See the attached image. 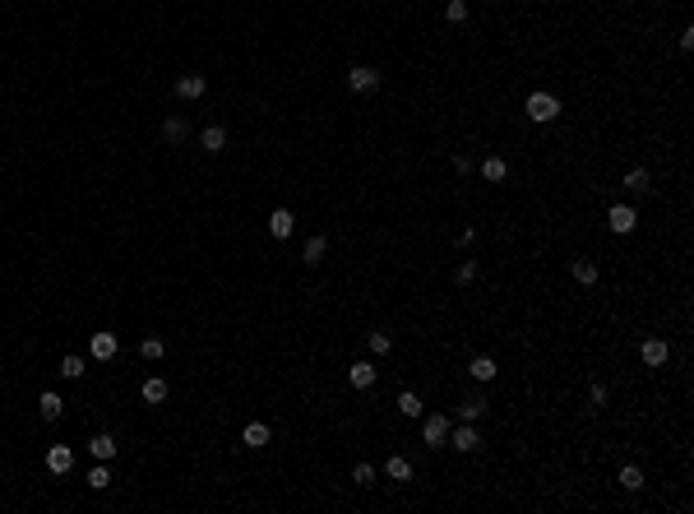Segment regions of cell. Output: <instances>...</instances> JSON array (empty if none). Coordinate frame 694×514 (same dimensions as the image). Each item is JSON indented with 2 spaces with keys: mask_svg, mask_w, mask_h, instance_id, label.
<instances>
[{
  "mask_svg": "<svg viewBox=\"0 0 694 514\" xmlns=\"http://www.w3.org/2000/svg\"><path fill=\"white\" fill-rule=\"evenodd\" d=\"M60 375H65V380H79V375H84V357H79V352L60 357Z\"/></svg>",
  "mask_w": 694,
  "mask_h": 514,
  "instance_id": "obj_26",
  "label": "cell"
},
{
  "mask_svg": "<svg viewBox=\"0 0 694 514\" xmlns=\"http://www.w3.org/2000/svg\"><path fill=\"white\" fill-rule=\"evenodd\" d=\"M454 278H458L463 288H468V283L477 278V259H463V264H458V274H454Z\"/></svg>",
  "mask_w": 694,
  "mask_h": 514,
  "instance_id": "obj_33",
  "label": "cell"
},
{
  "mask_svg": "<svg viewBox=\"0 0 694 514\" xmlns=\"http://www.w3.org/2000/svg\"><path fill=\"white\" fill-rule=\"evenodd\" d=\"M324 255H329V241H324V236H310L306 246H301V264H324Z\"/></svg>",
  "mask_w": 694,
  "mask_h": 514,
  "instance_id": "obj_13",
  "label": "cell"
},
{
  "mask_svg": "<svg viewBox=\"0 0 694 514\" xmlns=\"http://www.w3.org/2000/svg\"><path fill=\"white\" fill-rule=\"evenodd\" d=\"M454 172H473V158H468V153H454Z\"/></svg>",
  "mask_w": 694,
  "mask_h": 514,
  "instance_id": "obj_35",
  "label": "cell"
},
{
  "mask_svg": "<svg viewBox=\"0 0 694 514\" xmlns=\"http://www.w3.org/2000/svg\"><path fill=\"white\" fill-rule=\"evenodd\" d=\"M162 139L167 144H181V139H186V121H181V116H167L162 121Z\"/></svg>",
  "mask_w": 694,
  "mask_h": 514,
  "instance_id": "obj_24",
  "label": "cell"
},
{
  "mask_svg": "<svg viewBox=\"0 0 694 514\" xmlns=\"http://www.w3.org/2000/svg\"><path fill=\"white\" fill-rule=\"evenodd\" d=\"M46 468H51V473H70V468H75V449H70V445H51V449H46Z\"/></svg>",
  "mask_w": 694,
  "mask_h": 514,
  "instance_id": "obj_12",
  "label": "cell"
},
{
  "mask_svg": "<svg viewBox=\"0 0 694 514\" xmlns=\"http://www.w3.org/2000/svg\"><path fill=\"white\" fill-rule=\"evenodd\" d=\"M375 375H380V371H375L371 361H352V366H347V385H352V390H371Z\"/></svg>",
  "mask_w": 694,
  "mask_h": 514,
  "instance_id": "obj_11",
  "label": "cell"
},
{
  "mask_svg": "<svg viewBox=\"0 0 694 514\" xmlns=\"http://www.w3.org/2000/svg\"><path fill=\"white\" fill-rule=\"evenodd\" d=\"M620 487H625V491H639V487H643V473L634 468V463H625V468H620Z\"/></svg>",
  "mask_w": 694,
  "mask_h": 514,
  "instance_id": "obj_27",
  "label": "cell"
},
{
  "mask_svg": "<svg viewBox=\"0 0 694 514\" xmlns=\"http://www.w3.org/2000/svg\"><path fill=\"white\" fill-rule=\"evenodd\" d=\"M444 19H449V23H463V19H468V5H463V0H449V5H444Z\"/></svg>",
  "mask_w": 694,
  "mask_h": 514,
  "instance_id": "obj_30",
  "label": "cell"
},
{
  "mask_svg": "<svg viewBox=\"0 0 694 514\" xmlns=\"http://www.w3.org/2000/svg\"><path fill=\"white\" fill-rule=\"evenodd\" d=\"M269 232H274L278 241H287V236L297 232V218H292V209H274V213H269Z\"/></svg>",
  "mask_w": 694,
  "mask_h": 514,
  "instance_id": "obj_8",
  "label": "cell"
},
{
  "mask_svg": "<svg viewBox=\"0 0 694 514\" xmlns=\"http://www.w3.org/2000/svg\"><path fill=\"white\" fill-rule=\"evenodd\" d=\"M89 487H93V491H107V487H111V473H107V463H102V458H98V468L89 473Z\"/></svg>",
  "mask_w": 694,
  "mask_h": 514,
  "instance_id": "obj_29",
  "label": "cell"
},
{
  "mask_svg": "<svg viewBox=\"0 0 694 514\" xmlns=\"http://www.w3.org/2000/svg\"><path fill=\"white\" fill-rule=\"evenodd\" d=\"M421 440H426L430 449H440L444 440H449V417H444V413H430L426 422H421Z\"/></svg>",
  "mask_w": 694,
  "mask_h": 514,
  "instance_id": "obj_2",
  "label": "cell"
},
{
  "mask_svg": "<svg viewBox=\"0 0 694 514\" xmlns=\"http://www.w3.org/2000/svg\"><path fill=\"white\" fill-rule=\"evenodd\" d=\"M398 413H403V417H421V413H426V403H421V394L403 390V394H398Z\"/></svg>",
  "mask_w": 694,
  "mask_h": 514,
  "instance_id": "obj_20",
  "label": "cell"
},
{
  "mask_svg": "<svg viewBox=\"0 0 694 514\" xmlns=\"http://www.w3.org/2000/svg\"><path fill=\"white\" fill-rule=\"evenodd\" d=\"M199 144H204V153H222V148H227V130H222V125H209V130L199 134Z\"/></svg>",
  "mask_w": 694,
  "mask_h": 514,
  "instance_id": "obj_15",
  "label": "cell"
},
{
  "mask_svg": "<svg viewBox=\"0 0 694 514\" xmlns=\"http://www.w3.org/2000/svg\"><path fill=\"white\" fill-rule=\"evenodd\" d=\"M89 352H93L98 361H111L116 352H121V338H116V334H93V338H89Z\"/></svg>",
  "mask_w": 694,
  "mask_h": 514,
  "instance_id": "obj_7",
  "label": "cell"
},
{
  "mask_svg": "<svg viewBox=\"0 0 694 514\" xmlns=\"http://www.w3.org/2000/svg\"><path fill=\"white\" fill-rule=\"evenodd\" d=\"M639 357H643V366H667V357H671V343H667V338H648V343L639 347Z\"/></svg>",
  "mask_w": 694,
  "mask_h": 514,
  "instance_id": "obj_6",
  "label": "cell"
},
{
  "mask_svg": "<svg viewBox=\"0 0 694 514\" xmlns=\"http://www.w3.org/2000/svg\"><path fill=\"white\" fill-rule=\"evenodd\" d=\"M606 223H611V232L629 236V232H634V227H639V213L629 209V204H611V213H606Z\"/></svg>",
  "mask_w": 694,
  "mask_h": 514,
  "instance_id": "obj_5",
  "label": "cell"
},
{
  "mask_svg": "<svg viewBox=\"0 0 694 514\" xmlns=\"http://www.w3.org/2000/svg\"><path fill=\"white\" fill-rule=\"evenodd\" d=\"M588 399H593L597 408H606V399H611V390H606L602 380H593V385H588Z\"/></svg>",
  "mask_w": 694,
  "mask_h": 514,
  "instance_id": "obj_32",
  "label": "cell"
},
{
  "mask_svg": "<svg viewBox=\"0 0 694 514\" xmlns=\"http://www.w3.org/2000/svg\"><path fill=\"white\" fill-rule=\"evenodd\" d=\"M89 449H93V458H102V463H111V458H116V440H111L107 431H102V436H93Z\"/></svg>",
  "mask_w": 694,
  "mask_h": 514,
  "instance_id": "obj_18",
  "label": "cell"
},
{
  "mask_svg": "<svg viewBox=\"0 0 694 514\" xmlns=\"http://www.w3.org/2000/svg\"><path fill=\"white\" fill-rule=\"evenodd\" d=\"M352 482H361V487H371V482H375V468H371V463H356V468H352Z\"/></svg>",
  "mask_w": 694,
  "mask_h": 514,
  "instance_id": "obj_34",
  "label": "cell"
},
{
  "mask_svg": "<svg viewBox=\"0 0 694 514\" xmlns=\"http://www.w3.org/2000/svg\"><path fill=\"white\" fill-rule=\"evenodd\" d=\"M139 394H143V403H167V380L162 375H148V380L139 385Z\"/></svg>",
  "mask_w": 694,
  "mask_h": 514,
  "instance_id": "obj_14",
  "label": "cell"
},
{
  "mask_svg": "<svg viewBox=\"0 0 694 514\" xmlns=\"http://www.w3.org/2000/svg\"><path fill=\"white\" fill-rule=\"evenodd\" d=\"M347 89H352V93H375V89H380V70L352 65V70H347Z\"/></svg>",
  "mask_w": 694,
  "mask_h": 514,
  "instance_id": "obj_4",
  "label": "cell"
},
{
  "mask_svg": "<svg viewBox=\"0 0 694 514\" xmlns=\"http://www.w3.org/2000/svg\"><path fill=\"white\" fill-rule=\"evenodd\" d=\"M269 436H274V431H269L264 422H250V426L241 431V440H245L250 449H264V445H269Z\"/></svg>",
  "mask_w": 694,
  "mask_h": 514,
  "instance_id": "obj_17",
  "label": "cell"
},
{
  "mask_svg": "<svg viewBox=\"0 0 694 514\" xmlns=\"http://www.w3.org/2000/svg\"><path fill=\"white\" fill-rule=\"evenodd\" d=\"M204 89H209V79H204V75H181L176 79V98H186V102L204 98Z\"/></svg>",
  "mask_w": 694,
  "mask_h": 514,
  "instance_id": "obj_9",
  "label": "cell"
},
{
  "mask_svg": "<svg viewBox=\"0 0 694 514\" xmlns=\"http://www.w3.org/2000/svg\"><path fill=\"white\" fill-rule=\"evenodd\" d=\"M468 375H473L477 385H491L500 375V366H496V357H473L468 361Z\"/></svg>",
  "mask_w": 694,
  "mask_h": 514,
  "instance_id": "obj_10",
  "label": "cell"
},
{
  "mask_svg": "<svg viewBox=\"0 0 694 514\" xmlns=\"http://www.w3.org/2000/svg\"><path fill=\"white\" fill-rule=\"evenodd\" d=\"M482 176H486V181H496V186H500V181H505V176H509V167H505V158H482Z\"/></svg>",
  "mask_w": 694,
  "mask_h": 514,
  "instance_id": "obj_22",
  "label": "cell"
},
{
  "mask_svg": "<svg viewBox=\"0 0 694 514\" xmlns=\"http://www.w3.org/2000/svg\"><path fill=\"white\" fill-rule=\"evenodd\" d=\"M385 473H389L394 482H412V463H408L403 454H394V458H389V463H385Z\"/></svg>",
  "mask_w": 694,
  "mask_h": 514,
  "instance_id": "obj_23",
  "label": "cell"
},
{
  "mask_svg": "<svg viewBox=\"0 0 694 514\" xmlns=\"http://www.w3.org/2000/svg\"><path fill=\"white\" fill-rule=\"evenodd\" d=\"M625 186H629V195H643V191H648V172H643V167L625 172Z\"/></svg>",
  "mask_w": 694,
  "mask_h": 514,
  "instance_id": "obj_28",
  "label": "cell"
},
{
  "mask_svg": "<svg viewBox=\"0 0 694 514\" xmlns=\"http://www.w3.org/2000/svg\"><path fill=\"white\" fill-rule=\"evenodd\" d=\"M523 112H528V121L546 125V121H555V116H560V98H555V93H528Z\"/></svg>",
  "mask_w": 694,
  "mask_h": 514,
  "instance_id": "obj_1",
  "label": "cell"
},
{
  "mask_svg": "<svg viewBox=\"0 0 694 514\" xmlns=\"http://www.w3.org/2000/svg\"><path fill=\"white\" fill-rule=\"evenodd\" d=\"M482 413H486V399H482V394H468V399L458 403V417H463V422H477Z\"/></svg>",
  "mask_w": 694,
  "mask_h": 514,
  "instance_id": "obj_21",
  "label": "cell"
},
{
  "mask_svg": "<svg viewBox=\"0 0 694 514\" xmlns=\"http://www.w3.org/2000/svg\"><path fill=\"white\" fill-rule=\"evenodd\" d=\"M449 445L458 449V454H473L477 445H482V431H477V422H463V426H449Z\"/></svg>",
  "mask_w": 694,
  "mask_h": 514,
  "instance_id": "obj_3",
  "label": "cell"
},
{
  "mask_svg": "<svg viewBox=\"0 0 694 514\" xmlns=\"http://www.w3.org/2000/svg\"><path fill=\"white\" fill-rule=\"evenodd\" d=\"M366 338H371V352H375V357H385L389 347H394V338H389V334H366Z\"/></svg>",
  "mask_w": 694,
  "mask_h": 514,
  "instance_id": "obj_31",
  "label": "cell"
},
{
  "mask_svg": "<svg viewBox=\"0 0 694 514\" xmlns=\"http://www.w3.org/2000/svg\"><path fill=\"white\" fill-rule=\"evenodd\" d=\"M570 274H574L579 283H584V288H593L602 269H597V259H574V264H570Z\"/></svg>",
  "mask_w": 694,
  "mask_h": 514,
  "instance_id": "obj_16",
  "label": "cell"
},
{
  "mask_svg": "<svg viewBox=\"0 0 694 514\" xmlns=\"http://www.w3.org/2000/svg\"><path fill=\"white\" fill-rule=\"evenodd\" d=\"M139 352H143V361H162L167 343H162V338H153V334H148V338H143V343H139Z\"/></svg>",
  "mask_w": 694,
  "mask_h": 514,
  "instance_id": "obj_25",
  "label": "cell"
},
{
  "mask_svg": "<svg viewBox=\"0 0 694 514\" xmlns=\"http://www.w3.org/2000/svg\"><path fill=\"white\" fill-rule=\"evenodd\" d=\"M37 413H42L46 422H56V417L65 413V403H60V394H51V390H46L42 399H37Z\"/></svg>",
  "mask_w": 694,
  "mask_h": 514,
  "instance_id": "obj_19",
  "label": "cell"
}]
</instances>
